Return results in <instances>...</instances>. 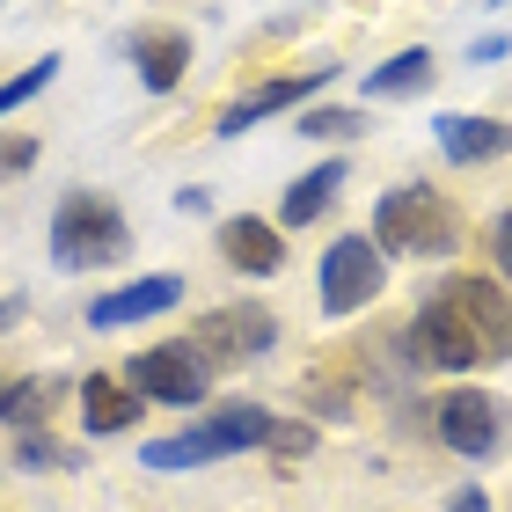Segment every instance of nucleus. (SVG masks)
<instances>
[{"label":"nucleus","instance_id":"f257e3e1","mask_svg":"<svg viewBox=\"0 0 512 512\" xmlns=\"http://www.w3.org/2000/svg\"><path fill=\"white\" fill-rule=\"evenodd\" d=\"M125 213L110 205L103 191H74L52 213V256L66 271H96V264H110V256H125Z\"/></svg>","mask_w":512,"mask_h":512},{"label":"nucleus","instance_id":"f03ea898","mask_svg":"<svg viewBox=\"0 0 512 512\" xmlns=\"http://www.w3.org/2000/svg\"><path fill=\"white\" fill-rule=\"evenodd\" d=\"M374 235L403 256H447L461 242V213L447 198H432L425 183H410V191H388L374 205Z\"/></svg>","mask_w":512,"mask_h":512},{"label":"nucleus","instance_id":"7ed1b4c3","mask_svg":"<svg viewBox=\"0 0 512 512\" xmlns=\"http://www.w3.org/2000/svg\"><path fill=\"white\" fill-rule=\"evenodd\" d=\"M271 337H278V322H271V308H256V300H242V308H213V315L191 322V352L205 366H249Z\"/></svg>","mask_w":512,"mask_h":512},{"label":"nucleus","instance_id":"20e7f679","mask_svg":"<svg viewBox=\"0 0 512 512\" xmlns=\"http://www.w3.org/2000/svg\"><path fill=\"white\" fill-rule=\"evenodd\" d=\"M205 381H213V366L191 352V337L154 344V352H139L125 366V388H139V403H198Z\"/></svg>","mask_w":512,"mask_h":512},{"label":"nucleus","instance_id":"39448f33","mask_svg":"<svg viewBox=\"0 0 512 512\" xmlns=\"http://www.w3.org/2000/svg\"><path fill=\"white\" fill-rule=\"evenodd\" d=\"M381 286H388V264H381V249L366 235L330 242V256H322V308L330 315H352L366 300H381Z\"/></svg>","mask_w":512,"mask_h":512},{"label":"nucleus","instance_id":"423d86ee","mask_svg":"<svg viewBox=\"0 0 512 512\" xmlns=\"http://www.w3.org/2000/svg\"><path fill=\"white\" fill-rule=\"evenodd\" d=\"M410 359H417V366H432V374H461V366H483L476 337H469V322H461V308H454L447 293H432V300H425V315L410 322Z\"/></svg>","mask_w":512,"mask_h":512},{"label":"nucleus","instance_id":"0eeeda50","mask_svg":"<svg viewBox=\"0 0 512 512\" xmlns=\"http://www.w3.org/2000/svg\"><path fill=\"white\" fill-rule=\"evenodd\" d=\"M439 439H447L454 454H498V439H505V403L498 395H483V388H454L447 403H439Z\"/></svg>","mask_w":512,"mask_h":512},{"label":"nucleus","instance_id":"6e6552de","mask_svg":"<svg viewBox=\"0 0 512 512\" xmlns=\"http://www.w3.org/2000/svg\"><path fill=\"white\" fill-rule=\"evenodd\" d=\"M439 293L461 308L483 359H512V293L505 286H491V278H454V286H439Z\"/></svg>","mask_w":512,"mask_h":512},{"label":"nucleus","instance_id":"1a4fd4ad","mask_svg":"<svg viewBox=\"0 0 512 512\" xmlns=\"http://www.w3.org/2000/svg\"><path fill=\"white\" fill-rule=\"evenodd\" d=\"M176 300H183V278L176 271H147V278H132V286L103 293L96 308H88V322H96V330H125V322L161 315V308H176Z\"/></svg>","mask_w":512,"mask_h":512},{"label":"nucleus","instance_id":"9d476101","mask_svg":"<svg viewBox=\"0 0 512 512\" xmlns=\"http://www.w3.org/2000/svg\"><path fill=\"white\" fill-rule=\"evenodd\" d=\"M439 147H447V161H461V169H476V161H498L512 147V125L498 118H469V110H447V118H432Z\"/></svg>","mask_w":512,"mask_h":512},{"label":"nucleus","instance_id":"9b49d317","mask_svg":"<svg viewBox=\"0 0 512 512\" xmlns=\"http://www.w3.org/2000/svg\"><path fill=\"white\" fill-rule=\"evenodd\" d=\"M220 256L235 271H256V278H271L278 264H286V242H278V227L271 220H256V213H235L220 227Z\"/></svg>","mask_w":512,"mask_h":512},{"label":"nucleus","instance_id":"f8f14e48","mask_svg":"<svg viewBox=\"0 0 512 512\" xmlns=\"http://www.w3.org/2000/svg\"><path fill=\"white\" fill-rule=\"evenodd\" d=\"M322 81H330V66H315V74H293V81H271V88H256V96H242V103L220 118V132L235 139V132H249L256 118H271V110H286V103H300V96H315Z\"/></svg>","mask_w":512,"mask_h":512},{"label":"nucleus","instance_id":"ddd939ff","mask_svg":"<svg viewBox=\"0 0 512 512\" xmlns=\"http://www.w3.org/2000/svg\"><path fill=\"white\" fill-rule=\"evenodd\" d=\"M81 417H88V432H125L139 417V388L110 381V374H88L81 381Z\"/></svg>","mask_w":512,"mask_h":512},{"label":"nucleus","instance_id":"4468645a","mask_svg":"<svg viewBox=\"0 0 512 512\" xmlns=\"http://www.w3.org/2000/svg\"><path fill=\"white\" fill-rule=\"evenodd\" d=\"M132 59H139V81H147L154 96H169V88L183 81V66H191V44H183L176 30H154V37L132 44Z\"/></svg>","mask_w":512,"mask_h":512},{"label":"nucleus","instance_id":"2eb2a0df","mask_svg":"<svg viewBox=\"0 0 512 512\" xmlns=\"http://www.w3.org/2000/svg\"><path fill=\"white\" fill-rule=\"evenodd\" d=\"M337 183H344V161H322L315 176H300L293 191H286V205H278V220L286 227H308L315 213H330V198H337Z\"/></svg>","mask_w":512,"mask_h":512},{"label":"nucleus","instance_id":"dca6fc26","mask_svg":"<svg viewBox=\"0 0 512 512\" xmlns=\"http://www.w3.org/2000/svg\"><path fill=\"white\" fill-rule=\"evenodd\" d=\"M432 52H395L388 66H374V74H366V103L374 96H417V88H432Z\"/></svg>","mask_w":512,"mask_h":512},{"label":"nucleus","instance_id":"f3484780","mask_svg":"<svg viewBox=\"0 0 512 512\" xmlns=\"http://www.w3.org/2000/svg\"><path fill=\"white\" fill-rule=\"evenodd\" d=\"M59 395H66V381H15V388H0V425L37 432V425H44V410H52Z\"/></svg>","mask_w":512,"mask_h":512},{"label":"nucleus","instance_id":"a211bd4d","mask_svg":"<svg viewBox=\"0 0 512 512\" xmlns=\"http://www.w3.org/2000/svg\"><path fill=\"white\" fill-rule=\"evenodd\" d=\"M139 461H147V469H198V461H220V439L213 432H176V439H154V447L147 454H139Z\"/></svg>","mask_w":512,"mask_h":512},{"label":"nucleus","instance_id":"6ab92c4d","mask_svg":"<svg viewBox=\"0 0 512 512\" xmlns=\"http://www.w3.org/2000/svg\"><path fill=\"white\" fill-rule=\"evenodd\" d=\"M52 74H59V59H52V52H44L37 66H22V74H15V81H0V118H8V110H22V103H30V96H44V88H52Z\"/></svg>","mask_w":512,"mask_h":512},{"label":"nucleus","instance_id":"aec40b11","mask_svg":"<svg viewBox=\"0 0 512 512\" xmlns=\"http://www.w3.org/2000/svg\"><path fill=\"white\" fill-rule=\"evenodd\" d=\"M293 132H308V139H352L359 132V110H308Z\"/></svg>","mask_w":512,"mask_h":512},{"label":"nucleus","instance_id":"412c9836","mask_svg":"<svg viewBox=\"0 0 512 512\" xmlns=\"http://www.w3.org/2000/svg\"><path fill=\"white\" fill-rule=\"evenodd\" d=\"M30 169H37V139L30 132H8V139H0V183H15Z\"/></svg>","mask_w":512,"mask_h":512},{"label":"nucleus","instance_id":"4be33fe9","mask_svg":"<svg viewBox=\"0 0 512 512\" xmlns=\"http://www.w3.org/2000/svg\"><path fill=\"white\" fill-rule=\"evenodd\" d=\"M22 469H52V461H74V447H59V439H44V432H22Z\"/></svg>","mask_w":512,"mask_h":512},{"label":"nucleus","instance_id":"5701e85b","mask_svg":"<svg viewBox=\"0 0 512 512\" xmlns=\"http://www.w3.org/2000/svg\"><path fill=\"white\" fill-rule=\"evenodd\" d=\"M308 447H315V425H278V432H271V454H286V461L308 454Z\"/></svg>","mask_w":512,"mask_h":512},{"label":"nucleus","instance_id":"b1692460","mask_svg":"<svg viewBox=\"0 0 512 512\" xmlns=\"http://www.w3.org/2000/svg\"><path fill=\"white\" fill-rule=\"evenodd\" d=\"M505 44H512V37L491 30V37H476V44H469V59H476V66H491V59H505Z\"/></svg>","mask_w":512,"mask_h":512},{"label":"nucleus","instance_id":"393cba45","mask_svg":"<svg viewBox=\"0 0 512 512\" xmlns=\"http://www.w3.org/2000/svg\"><path fill=\"white\" fill-rule=\"evenodd\" d=\"M447 512H491V498H483V491H454Z\"/></svg>","mask_w":512,"mask_h":512},{"label":"nucleus","instance_id":"a878e982","mask_svg":"<svg viewBox=\"0 0 512 512\" xmlns=\"http://www.w3.org/2000/svg\"><path fill=\"white\" fill-rule=\"evenodd\" d=\"M491 242H498V264H505V271H512V213H505V220H498V227H491Z\"/></svg>","mask_w":512,"mask_h":512},{"label":"nucleus","instance_id":"bb28decb","mask_svg":"<svg viewBox=\"0 0 512 512\" xmlns=\"http://www.w3.org/2000/svg\"><path fill=\"white\" fill-rule=\"evenodd\" d=\"M22 315V300H0V330H8V322Z\"/></svg>","mask_w":512,"mask_h":512}]
</instances>
